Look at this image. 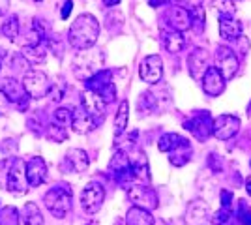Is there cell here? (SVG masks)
I'll return each mask as SVG.
<instances>
[{
  "label": "cell",
  "instance_id": "31",
  "mask_svg": "<svg viewBox=\"0 0 251 225\" xmlns=\"http://www.w3.org/2000/svg\"><path fill=\"white\" fill-rule=\"evenodd\" d=\"M2 34L10 42H15L19 38V17L17 15H10L6 21L2 23Z\"/></svg>",
  "mask_w": 251,
  "mask_h": 225
},
{
  "label": "cell",
  "instance_id": "28",
  "mask_svg": "<svg viewBox=\"0 0 251 225\" xmlns=\"http://www.w3.org/2000/svg\"><path fill=\"white\" fill-rule=\"evenodd\" d=\"M21 222L23 225H43L40 206L36 203H25V206L21 208Z\"/></svg>",
  "mask_w": 251,
  "mask_h": 225
},
{
  "label": "cell",
  "instance_id": "10",
  "mask_svg": "<svg viewBox=\"0 0 251 225\" xmlns=\"http://www.w3.org/2000/svg\"><path fill=\"white\" fill-rule=\"evenodd\" d=\"M0 90L6 94V98L10 100L11 105H15V107L21 109V111H25V109L28 107L30 96H28V92H26V88H25V85H23L21 81H17L13 77H6Z\"/></svg>",
  "mask_w": 251,
  "mask_h": 225
},
{
  "label": "cell",
  "instance_id": "41",
  "mask_svg": "<svg viewBox=\"0 0 251 225\" xmlns=\"http://www.w3.org/2000/svg\"><path fill=\"white\" fill-rule=\"evenodd\" d=\"M10 100L6 98V94L0 90V115H6L8 113V107H10Z\"/></svg>",
  "mask_w": 251,
  "mask_h": 225
},
{
  "label": "cell",
  "instance_id": "11",
  "mask_svg": "<svg viewBox=\"0 0 251 225\" xmlns=\"http://www.w3.org/2000/svg\"><path fill=\"white\" fill-rule=\"evenodd\" d=\"M216 62H218L216 68L220 70L221 75H223L227 81L238 74L240 60H238L236 53H234L230 47H227V45H220V47L216 49Z\"/></svg>",
  "mask_w": 251,
  "mask_h": 225
},
{
  "label": "cell",
  "instance_id": "9",
  "mask_svg": "<svg viewBox=\"0 0 251 225\" xmlns=\"http://www.w3.org/2000/svg\"><path fill=\"white\" fill-rule=\"evenodd\" d=\"M105 201V190L100 182H88L81 192V206L86 214H96Z\"/></svg>",
  "mask_w": 251,
  "mask_h": 225
},
{
  "label": "cell",
  "instance_id": "44",
  "mask_svg": "<svg viewBox=\"0 0 251 225\" xmlns=\"http://www.w3.org/2000/svg\"><path fill=\"white\" fill-rule=\"evenodd\" d=\"M150 2V6L152 8H159V6H165V4H169L171 0H148Z\"/></svg>",
  "mask_w": 251,
  "mask_h": 225
},
{
  "label": "cell",
  "instance_id": "35",
  "mask_svg": "<svg viewBox=\"0 0 251 225\" xmlns=\"http://www.w3.org/2000/svg\"><path fill=\"white\" fill-rule=\"evenodd\" d=\"M21 212L15 206H6L0 210V225H21Z\"/></svg>",
  "mask_w": 251,
  "mask_h": 225
},
{
  "label": "cell",
  "instance_id": "47",
  "mask_svg": "<svg viewBox=\"0 0 251 225\" xmlns=\"http://www.w3.org/2000/svg\"><path fill=\"white\" fill-rule=\"evenodd\" d=\"M246 192L251 197V176H248V180H246Z\"/></svg>",
  "mask_w": 251,
  "mask_h": 225
},
{
  "label": "cell",
  "instance_id": "26",
  "mask_svg": "<svg viewBox=\"0 0 251 225\" xmlns=\"http://www.w3.org/2000/svg\"><path fill=\"white\" fill-rule=\"evenodd\" d=\"M126 225H154V216L147 208L131 206L126 214Z\"/></svg>",
  "mask_w": 251,
  "mask_h": 225
},
{
  "label": "cell",
  "instance_id": "42",
  "mask_svg": "<svg viewBox=\"0 0 251 225\" xmlns=\"http://www.w3.org/2000/svg\"><path fill=\"white\" fill-rule=\"evenodd\" d=\"M72 6H74V2L72 0H66L62 6V11H60V17L62 19H68L70 17V13H72Z\"/></svg>",
  "mask_w": 251,
  "mask_h": 225
},
{
  "label": "cell",
  "instance_id": "1",
  "mask_svg": "<svg viewBox=\"0 0 251 225\" xmlns=\"http://www.w3.org/2000/svg\"><path fill=\"white\" fill-rule=\"evenodd\" d=\"M100 36V23L92 13H81L68 30V42L77 51L92 49Z\"/></svg>",
  "mask_w": 251,
  "mask_h": 225
},
{
  "label": "cell",
  "instance_id": "8",
  "mask_svg": "<svg viewBox=\"0 0 251 225\" xmlns=\"http://www.w3.org/2000/svg\"><path fill=\"white\" fill-rule=\"evenodd\" d=\"M28 186L30 184H28V176H26V163L23 160H15L8 173V180H6L8 192L13 195H25L28 192Z\"/></svg>",
  "mask_w": 251,
  "mask_h": 225
},
{
  "label": "cell",
  "instance_id": "27",
  "mask_svg": "<svg viewBox=\"0 0 251 225\" xmlns=\"http://www.w3.org/2000/svg\"><path fill=\"white\" fill-rule=\"evenodd\" d=\"M191 160V145L188 139H184L178 145L175 150L169 152V161L175 165V167H182Z\"/></svg>",
  "mask_w": 251,
  "mask_h": 225
},
{
  "label": "cell",
  "instance_id": "30",
  "mask_svg": "<svg viewBox=\"0 0 251 225\" xmlns=\"http://www.w3.org/2000/svg\"><path fill=\"white\" fill-rule=\"evenodd\" d=\"M51 122L56 124V126H60V128H68V126H72V122H74V111L68 107H58L52 113Z\"/></svg>",
  "mask_w": 251,
  "mask_h": 225
},
{
  "label": "cell",
  "instance_id": "2",
  "mask_svg": "<svg viewBox=\"0 0 251 225\" xmlns=\"http://www.w3.org/2000/svg\"><path fill=\"white\" fill-rule=\"evenodd\" d=\"M72 186L70 184H56L43 195V203L54 218H64L72 208Z\"/></svg>",
  "mask_w": 251,
  "mask_h": 225
},
{
  "label": "cell",
  "instance_id": "18",
  "mask_svg": "<svg viewBox=\"0 0 251 225\" xmlns=\"http://www.w3.org/2000/svg\"><path fill=\"white\" fill-rule=\"evenodd\" d=\"M47 51H49V38L26 43L25 47H21V54L28 64H43L47 60Z\"/></svg>",
  "mask_w": 251,
  "mask_h": 225
},
{
  "label": "cell",
  "instance_id": "7",
  "mask_svg": "<svg viewBox=\"0 0 251 225\" xmlns=\"http://www.w3.org/2000/svg\"><path fill=\"white\" fill-rule=\"evenodd\" d=\"M109 171L115 176L116 182L120 184H126L135 178L133 163L129 161V158H127V154H126L124 150H116L115 152V156L109 161Z\"/></svg>",
  "mask_w": 251,
  "mask_h": 225
},
{
  "label": "cell",
  "instance_id": "3",
  "mask_svg": "<svg viewBox=\"0 0 251 225\" xmlns=\"http://www.w3.org/2000/svg\"><path fill=\"white\" fill-rule=\"evenodd\" d=\"M103 66V54L101 51H94V49H86L75 56L74 60V75L75 79L81 81H90L96 74L101 72Z\"/></svg>",
  "mask_w": 251,
  "mask_h": 225
},
{
  "label": "cell",
  "instance_id": "33",
  "mask_svg": "<svg viewBox=\"0 0 251 225\" xmlns=\"http://www.w3.org/2000/svg\"><path fill=\"white\" fill-rule=\"evenodd\" d=\"M184 141L182 135H178V133H165V135H161V139L157 143V149L161 150V152H171V150H175Z\"/></svg>",
  "mask_w": 251,
  "mask_h": 225
},
{
  "label": "cell",
  "instance_id": "13",
  "mask_svg": "<svg viewBox=\"0 0 251 225\" xmlns=\"http://www.w3.org/2000/svg\"><path fill=\"white\" fill-rule=\"evenodd\" d=\"M127 199L133 203V206H139V208H147V210H154L157 208V195L152 188L148 186H129L127 190Z\"/></svg>",
  "mask_w": 251,
  "mask_h": 225
},
{
  "label": "cell",
  "instance_id": "43",
  "mask_svg": "<svg viewBox=\"0 0 251 225\" xmlns=\"http://www.w3.org/2000/svg\"><path fill=\"white\" fill-rule=\"evenodd\" d=\"M8 8H10V0H0V17L6 15Z\"/></svg>",
  "mask_w": 251,
  "mask_h": 225
},
{
  "label": "cell",
  "instance_id": "16",
  "mask_svg": "<svg viewBox=\"0 0 251 225\" xmlns=\"http://www.w3.org/2000/svg\"><path fill=\"white\" fill-rule=\"evenodd\" d=\"M105 105L107 103L103 100L98 94H94V92H90V90H84L83 96H81V107L94 118V122L98 126H101V122L105 120Z\"/></svg>",
  "mask_w": 251,
  "mask_h": 225
},
{
  "label": "cell",
  "instance_id": "22",
  "mask_svg": "<svg viewBox=\"0 0 251 225\" xmlns=\"http://www.w3.org/2000/svg\"><path fill=\"white\" fill-rule=\"evenodd\" d=\"M26 176L32 188H38L47 180V163L43 161V158L36 156L26 161Z\"/></svg>",
  "mask_w": 251,
  "mask_h": 225
},
{
  "label": "cell",
  "instance_id": "21",
  "mask_svg": "<svg viewBox=\"0 0 251 225\" xmlns=\"http://www.w3.org/2000/svg\"><path fill=\"white\" fill-rule=\"evenodd\" d=\"M210 54L204 49H195L188 56V70L193 79H202L206 70L210 68Z\"/></svg>",
  "mask_w": 251,
  "mask_h": 225
},
{
  "label": "cell",
  "instance_id": "5",
  "mask_svg": "<svg viewBox=\"0 0 251 225\" xmlns=\"http://www.w3.org/2000/svg\"><path fill=\"white\" fill-rule=\"evenodd\" d=\"M86 90L98 94L105 103L115 101V98H116V86H115V83H113V75H111L109 70H101V72L96 74L90 81H86Z\"/></svg>",
  "mask_w": 251,
  "mask_h": 225
},
{
  "label": "cell",
  "instance_id": "25",
  "mask_svg": "<svg viewBox=\"0 0 251 225\" xmlns=\"http://www.w3.org/2000/svg\"><path fill=\"white\" fill-rule=\"evenodd\" d=\"M161 36H163V38H161L163 47L167 49L169 53L176 54L186 47V38L182 36V32H176V30H163Z\"/></svg>",
  "mask_w": 251,
  "mask_h": 225
},
{
  "label": "cell",
  "instance_id": "48",
  "mask_svg": "<svg viewBox=\"0 0 251 225\" xmlns=\"http://www.w3.org/2000/svg\"><path fill=\"white\" fill-rule=\"evenodd\" d=\"M189 4H191V8H195V6H201V2L202 0H188Z\"/></svg>",
  "mask_w": 251,
  "mask_h": 225
},
{
  "label": "cell",
  "instance_id": "23",
  "mask_svg": "<svg viewBox=\"0 0 251 225\" xmlns=\"http://www.w3.org/2000/svg\"><path fill=\"white\" fill-rule=\"evenodd\" d=\"M220 36L227 42L242 38V23L236 17H220Z\"/></svg>",
  "mask_w": 251,
  "mask_h": 225
},
{
  "label": "cell",
  "instance_id": "34",
  "mask_svg": "<svg viewBox=\"0 0 251 225\" xmlns=\"http://www.w3.org/2000/svg\"><path fill=\"white\" fill-rule=\"evenodd\" d=\"M191 11V30L195 34H201L204 30V21H206V15L202 6H195V8H189Z\"/></svg>",
  "mask_w": 251,
  "mask_h": 225
},
{
  "label": "cell",
  "instance_id": "19",
  "mask_svg": "<svg viewBox=\"0 0 251 225\" xmlns=\"http://www.w3.org/2000/svg\"><path fill=\"white\" fill-rule=\"evenodd\" d=\"M225 77L221 75V72L216 68V66H210L208 70H206V74L202 77V90H204V94H208V96H220L221 92L225 90Z\"/></svg>",
  "mask_w": 251,
  "mask_h": 225
},
{
  "label": "cell",
  "instance_id": "24",
  "mask_svg": "<svg viewBox=\"0 0 251 225\" xmlns=\"http://www.w3.org/2000/svg\"><path fill=\"white\" fill-rule=\"evenodd\" d=\"M72 128L75 129V133L84 135V133H90L92 129L98 128V124L94 122V118L90 117V115H88V113L79 105V107L74 111V122H72Z\"/></svg>",
  "mask_w": 251,
  "mask_h": 225
},
{
  "label": "cell",
  "instance_id": "46",
  "mask_svg": "<svg viewBox=\"0 0 251 225\" xmlns=\"http://www.w3.org/2000/svg\"><path fill=\"white\" fill-rule=\"evenodd\" d=\"M101 2H103L105 6H109V8H111V6H116V4H120V0H101Z\"/></svg>",
  "mask_w": 251,
  "mask_h": 225
},
{
  "label": "cell",
  "instance_id": "37",
  "mask_svg": "<svg viewBox=\"0 0 251 225\" xmlns=\"http://www.w3.org/2000/svg\"><path fill=\"white\" fill-rule=\"evenodd\" d=\"M214 8L218 10L220 17H234L236 8H234V0H216Z\"/></svg>",
  "mask_w": 251,
  "mask_h": 225
},
{
  "label": "cell",
  "instance_id": "15",
  "mask_svg": "<svg viewBox=\"0 0 251 225\" xmlns=\"http://www.w3.org/2000/svg\"><path fill=\"white\" fill-rule=\"evenodd\" d=\"M165 23L169 25V30L184 32L191 28V11L184 6H171L165 13Z\"/></svg>",
  "mask_w": 251,
  "mask_h": 225
},
{
  "label": "cell",
  "instance_id": "6",
  "mask_svg": "<svg viewBox=\"0 0 251 225\" xmlns=\"http://www.w3.org/2000/svg\"><path fill=\"white\" fill-rule=\"evenodd\" d=\"M184 128L188 129L197 141L204 143L210 135H214V120H212L208 111H199L184 122Z\"/></svg>",
  "mask_w": 251,
  "mask_h": 225
},
{
  "label": "cell",
  "instance_id": "45",
  "mask_svg": "<svg viewBox=\"0 0 251 225\" xmlns=\"http://www.w3.org/2000/svg\"><path fill=\"white\" fill-rule=\"evenodd\" d=\"M6 58H8V51H4V49L0 47V72H2V64H4Z\"/></svg>",
  "mask_w": 251,
  "mask_h": 225
},
{
  "label": "cell",
  "instance_id": "38",
  "mask_svg": "<svg viewBox=\"0 0 251 225\" xmlns=\"http://www.w3.org/2000/svg\"><path fill=\"white\" fill-rule=\"evenodd\" d=\"M236 220H238L242 225H251V208H248L246 201H238V214H236Z\"/></svg>",
  "mask_w": 251,
  "mask_h": 225
},
{
  "label": "cell",
  "instance_id": "4",
  "mask_svg": "<svg viewBox=\"0 0 251 225\" xmlns=\"http://www.w3.org/2000/svg\"><path fill=\"white\" fill-rule=\"evenodd\" d=\"M23 85L32 100H42L52 92V83L42 70H26L23 75Z\"/></svg>",
  "mask_w": 251,
  "mask_h": 225
},
{
  "label": "cell",
  "instance_id": "40",
  "mask_svg": "<svg viewBox=\"0 0 251 225\" xmlns=\"http://www.w3.org/2000/svg\"><path fill=\"white\" fill-rule=\"evenodd\" d=\"M221 208H232V193L221 192Z\"/></svg>",
  "mask_w": 251,
  "mask_h": 225
},
{
  "label": "cell",
  "instance_id": "17",
  "mask_svg": "<svg viewBox=\"0 0 251 225\" xmlns=\"http://www.w3.org/2000/svg\"><path fill=\"white\" fill-rule=\"evenodd\" d=\"M212 220L210 214V206L204 201H191L186 208V214H184V222L186 225H206Z\"/></svg>",
  "mask_w": 251,
  "mask_h": 225
},
{
  "label": "cell",
  "instance_id": "14",
  "mask_svg": "<svg viewBox=\"0 0 251 225\" xmlns=\"http://www.w3.org/2000/svg\"><path fill=\"white\" fill-rule=\"evenodd\" d=\"M240 129V118L234 115H221L214 118V137L220 141L232 139Z\"/></svg>",
  "mask_w": 251,
  "mask_h": 225
},
{
  "label": "cell",
  "instance_id": "50",
  "mask_svg": "<svg viewBox=\"0 0 251 225\" xmlns=\"http://www.w3.org/2000/svg\"><path fill=\"white\" fill-rule=\"evenodd\" d=\"M248 115H251V105H250V109H248Z\"/></svg>",
  "mask_w": 251,
  "mask_h": 225
},
{
  "label": "cell",
  "instance_id": "49",
  "mask_svg": "<svg viewBox=\"0 0 251 225\" xmlns=\"http://www.w3.org/2000/svg\"><path fill=\"white\" fill-rule=\"evenodd\" d=\"M88 225H100V224H98L96 220H92V222H90V224H88Z\"/></svg>",
  "mask_w": 251,
  "mask_h": 225
},
{
  "label": "cell",
  "instance_id": "20",
  "mask_svg": "<svg viewBox=\"0 0 251 225\" xmlns=\"http://www.w3.org/2000/svg\"><path fill=\"white\" fill-rule=\"evenodd\" d=\"M88 154L81 149H70L64 156V167L70 173L75 175H83L88 169Z\"/></svg>",
  "mask_w": 251,
  "mask_h": 225
},
{
  "label": "cell",
  "instance_id": "12",
  "mask_svg": "<svg viewBox=\"0 0 251 225\" xmlns=\"http://www.w3.org/2000/svg\"><path fill=\"white\" fill-rule=\"evenodd\" d=\"M139 77L148 83V85H156L163 77V60L157 54H148L143 58V62L139 66Z\"/></svg>",
  "mask_w": 251,
  "mask_h": 225
},
{
  "label": "cell",
  "instance_id": "36",
  "mask_svg": "<svg viewBox=\"0 0 251 225\" xmlns=\"http://www.w3.org/2000/svg\"><path fill=\"white\" fill-rule=\"evenodd\" d=\"M133 163V171H135V178H141V180H150V175H148V161H147V156L141 152L139 156H137L135 161H131Z\"/></svg>",
  "mask_w": 251,
  "mask_h": 225
},
{
  "label": "cell",
  "instance_id": "29",
  "mask_svg": "<svg viewBox=\"0 0 251 225\" xmlns=\"http://www.w3.org/2000/svg\"><path fill=\"white\" fill-rule=\"evenodd\" d=\"M127 120H129V103L124 100V101H120L118 111H116V117H115V137L122 135L126 131Z\"/></svg>",
  "mask_w": 251,
  "mask_h": 225
},
{
  "label": "cell",
  "instance_id": "39",
  "mask_svg": "<svg viewBox=\"0 0 251 225\" xmlns=\"http://www.w3.org/2000/svg\"><path fill=\"white\" fill-rule=\"evenodd\" d=\"M47 135H49V139L56 141V143H62L66 137H68V133H66V128H60V126H56V124H49V131H47Z\"/></svg>",
  "mask_w": 251,
  "mask_h": 225
},
{
  "label": "cell",
  "instance_id": "32",
  "mask_svg": "<svg viewBox=\"0 0 251 225\" xmlns=\"http://www.w3.org/2000/svg\"><path fill=\"white\" fill-rule=\"evenodd\" d=\"M236 216L232 212V208H220L216 214L212 216L210 224L212 225H236Z\"/></svg>",
  "mask_w": 251,
  "mask_h": 225
}]
</instances>
